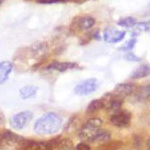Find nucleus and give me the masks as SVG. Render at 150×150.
<instances>
[{"instance_id": "nucleus-1", "label": "nucleus", "mask_w": 150, "mask_h": 150, "mask_svg": "<svg viewBox=\"0 0 150 150\" xmlns=\"http://www.w3.org/2000/svg\"><path fill=\"white\" fill-rule=\"evenodd\" d=\"M62 127V119L55 113H46L36 120L34 131L37 134H54Z\"/></svg>"}, {"instance_id": "nucleus-2", "label": "nucleus", "mask_w": 150, "mask_h": 150, "mask_svg": "<svg viewBox=\"0 0 150 150\" xmlns=\"http://www.w3.org/2000/svg\"><path fill=\"white\" fill-rule=\"evenodd\" d=\"M101 125H102V121L97 117L89 119L82 125L79 130L80 139L86 142H93L96 135L101 131Z\"/></svg>"}, {"instance_id": "nucleus-3", "label": "nucleus", "mask_w": 150, "mask_h": 150, "mask_svg": "<svg viewBox=\"0 0 150 150\" xmlns=\"http://www.w3.org/2000/svg\"><path fill=\"white\" fill-rule=\"evenodd\" d=\"M126 35V31L120 30V29L114 27V26H108L103 30L102 38L105 42L111 43V44H115V43H119L125 38Z\"/></svg>"}, {"instance_id": "nucleus-4", "label": "nucleus", "mask_w": 150, "mask_h": 150, "mask_svg": "<svg viewBox=\"0 0 150 150\" xmlns=\"http://www.w3.org/2000/svg\"><path fill=\"white\" fill-rule=\"evenodd\" d=\"M98 89V81L95 78H89L79 82L74 88V92L77 95L84 96L95 92Z\"/></svg>"}, {"instance_id": "nucleus-5", "label": "nucleus", "mask_w": 150, "mask_h": 150, "mask_svg": "<svg viewBox=\"0 0 150 150\" xmlns=\"http://www.w3.org/2000/svg\"><path fill=\"white\" fill-rule=\"evenodd\" d=\"M33 113L31 111H22V112H19L14 116H12L10 119V125L14 129L21 130L31 121Z\"/></svg>"}, {"instance_id": "nucleus-6", "label": "nucleus", "mask_w": 150, "mask_h": 150, "mask_svg": "<svg viewBox=\"0 0 150 150\" xmlns=\"http://www.w3.org/2000/svg\"><path fill=\"white\" fill-rule=\"evenodd\" d=\"M24 141V138L19 135L15 134V133L6 130L3 132L1 136V140H0V143H1L2 147L5 149H11L15 148L18 145H20Z\"/></svg>"}, {"instance_id": "nucleus-7", "label": "nucleus", "mask_w": 150, "mask_h": 150, "mask_svg": "<svg viewBox=\"0 0 150 150\" xmlns=\"http://www.w3.org/2000/svg\"><path fill=\"white\" fill-rule=\"evenodd\" d=\"M109 119L110 122L114 126L119 128H125L129 126L130 122H131V114L128 111H124L121 109L115 113H112Z\"/></svg>"}, {"instance_id": "nucleus-8", "label": "nucleus", "mask_w": 150, "mask_h": 150, "mask_svg": "<svg viewBox=\"0 0 150 150\" xmlns=\"http://www.w3.org/2000/svg\"><path fill=\"white\" fill-rule=\"evenodd\" d=\"M78 65L75 62H60V61H53L46 67L47 70L58 72H65L67 70H71L74 68H78Z\"/></svg>"}, {"instance_id": "nucleus-9", "label": "nucleus", "mask_w": 150, "mask_h": 150, "mask_svg": "<svg viewBox=\"0 0 150 150\" xmlns=\"http://www.w3.org/2000/svg\"><path fill=\"white\" fill-rule=\"evenodd\" d=\"M135 86L131 83H119L114 87V93L119 98H124L130 96L134 92Z\"/></svg>"}, {"instance_id": "nucleus-10", "label": "nucleus", "mask_w": 150, "mask_h": 150, "mask_svg": "<svg viewBox=\"0 0 150 150\" xmlns=\"http://www.w3.org/2000/svg\"><path fill=\"white\" fill-rule=\"evenodd\" d=\"M49 150H72V142L69 139H53L48 142Z\"/></svg>"}, {"instance_id": "nucleus-11", "label": "nucleus", "mask_w": 150, "mask_h": 150, "mask_svg": "<svg viewBox=\"0 0 150 150\" xmlns=\"http://www.w3.org/2000/svg\"><path fill=\"white\" fill-rule=\"evenodd\" d=\"M13 69V64L10 61L0 62V85L6 82Z\"/></svg>"}, {"instance_id": "nucleus-12", "label": "nucleus", "mask_w": 150, "mask_h": 150, "mask_svg": "<svg viewBox=\"0 0 150 150\" xmlns=\"http://www.w3.org/2000/svg\"><path fill=\"white\" fill-rule=\"evenodd\" d=\"M104 101V100H103ZM122 106V98H119L118 96L111 97L107 101H104V107L111 113H115L117 111L121 110Z\"/></svg>"}, {"instance_id": "nucleus-13", "label": "nucleus", "mask_w": 150, "mask_h": 150, "mask_svg": "<svg viewBox=\"0 0 150 150\" xmlns=\"http://www.w3.org/2000/svg\"><path fill=\"white\" fill-rule=\"evenodd\" d=\"M150 75V66L147 64H141L138 67H136L130 74V79H140L144 78Z\"/></svg>"}, {"instance_id": "nucleus-14", "label": "nucleus", "mask_w": 150, "mask_h": 150, "mask_svg": "<svg viewBox=\"0 0 150 150\" xmlns=\"http://www.w3.org/2000/svg\"><path fill=\"white\" fill-rule=\"evenodd\" d=\"M77 26L81 29V30H88V29L92 28L95 25V18H93L92 16L85 15L81 16L77 20Z\"/></svg>"}, {"instance_id": "nucleus-15", "label": "nucleus", "mask_w": 150, "mask_h": 150, "mask_svg": "<svg viewBox=\"0 0 150 150\" xmlns=\"http://www.w3.org/2000/svg\"><path fill=\"white\" fill-rule=\"evenodd\" d=\"M23 150H49V146L45 141H28Z\"/></svg>"}, {"instance_id": "nucleus-16", "label": "nucleus", "mask_w": 150, "mask_h": 150, "mask_svg": "<svg viewBox=\"0 0 150 150\" xmlns=\"http://www.w3.org/2000/svg\"><path fill=\"white\" fill-rule=\"evenodd\" d=\"M37 87L34 85H27L24 86L19 90V96L22 99H29L31 97H34L37 93Z\"/></svg>"}, {"instance_id": "nucleus-17", "label": "nucleus", "mask_w": 150, "mask_h": 150, "mask_svg": "<svg viewBox=\"0 0 150 150\" xmlns=\"http://www.w3.org/2000/svg\"><path fill=\"white\" fill-rule=\"evenodd\" d=\"M135 97L138 101H146L150 98V84L141 86L138 90L135 92Z\"/></svg>"}, {"instance_id": "nucleus-18", "label": "nucleus", "mask_w": 150, "mask_h": 150, "mask_svg": "<svg viewBox=\"0 0 150 150\" xmlns=\"http://www.w3.org/2000/svg\"><path fill=\"white\" fill-rule=\"evenodd\" d=\"M103 107H104L103 99H94V100H92L88 104L86 111L89 114H92V113H95L100 109H102Z\"/></svg>"}, {"instance_id": "nucleus-19", "label": "nucleus", "mask_w": 150, "mask_h": 150, "mask_svg": "<svg viewBox=\"0 0 150 150\" xmlns=\"http://www.w3.org/2000/svg\"><path fill=\"white\" fill-rule=\"evenodd\" d=\"M137 24V20L133 17H124L121 18L120 20L117 21V25L123 28H130V27H135V25Z\"/></svg>"}, {"instance_id": "nucleus-20", "label": "nucleus", "mask_w": 150, "mask_h": 150, "mask_svg": "<svg viewBox=\"0 0 150 150\" xmlns=\"http://www.w3.org/2000/svg\"><path fill=\"white\" fill-rule=\"evenodd\" d=\"M110 133L106 130H101L100 132L96 135V137L93 140V143L94 142H98V143H105V142L109 141L110 140Z\"/></svg>"}, {"instance_id": "nucleus-21", "label": "nucleus", "mask_w": 150, "mask_h": 150, "mask_svg": "<svg viewBox=\"0 0 150 150\" xmlns=\"http://www.w3.org/2000/svg\"><path fill=\"white\" fill-rule=\"evenodd\" d=\"M137 42V39L136 38H130L129 40H127L124 44L120 47V50H124V51H130L134 48L135 44Z\"/></svg>"}, {"instance_id": "nucleus-22", "label": "nucleus", "mask_w": 150, "mask_h": 150, "mask_svg": "<svg viewBox=\"0 0 150 150\" xmlns=\"http://www.w3.org/2000/svg\"><path fill=\"white\" fill-rule=\"evenodd\" d=\"M135 29L138 31H144V32L150 31V20L138 22L135 25Z\"/></svg>"}, {"instance_id": "nucleus-23", "label": "nucleus", "mask_w": 150, "mask_h": 150, "mask_svg": "<svg viewBox=\"0 0 150 150\" xmlns=\"http://www.w3.org/2000/svg\"><path fill=\"white\" fill-rule=\"evenodd\" d=\"M124 58L128 61H139L140 60V57L136 56L135 54H133V53H126V54L124 55Z\"/></svg>"}, {"instance_id": "nucleus-24", "label": "nucleus", "mask_w": 150, "mask_h": 150, "mask_svg": "<svg viewBox=\"0 0 150 150\" xmlns=\"http://www.w3.org/2000/svg\"><path fill=\"white\" fill-rule=\"evenodd\" d=\"M75 150H91V149L87 143H85V142H81V143H79L76 147H75Z\"/></svg>"}, {"instance_id": "nucleus-25", "label": "nucleus", "mask_w": 150, "mask_h": 150, "mask_svg": "<svg viewBox=\"0 0 150 150\" xmlns=\"http://www.w3.org/2000/svg\"><path fill=\"white\" fill-rule=\"evenodd\" d=\"M40 3H46V4H49V3H57V2H61V1H64V0H38Z\"/></svg>"}, {"instance_id": "nucleus-26", "label": "nucleus", "mask_w": 150, "mask_h": 150, "mask_svg": "<svg viewBox=\"0 0 150 150\" xmlns=\"http://www.w3.org/2000/svg\"><path fill=\"white\" fill-rule=\"evenodd\" d=\"M146 147H147V150H150V136L146 140Z\"/></svg>"}, {"instance_id": "nucleus-27", "label": "nucleus", "mask_w": 150, "mask_h": 150, "mask_svg": "<svg viewBox=\"0 0 150 150\" xmlns=\"http://www.w3.org/2000/svg\"><path fill=\"white\" fill-rule=\"evenodd\" d=\"M146 15H150V4L147 7V10H146Z\"/></svg>"}, {"instance_id": "nucleus-28", "label": "nucleus", "mask_w": 150, "mask_h": 150, "mask_svg": "<svg viewBox=\"0 0 150 150\" xmlns=\"http://www.w3.org/2000/svg\"><path fill=\"white\" fill-rule=\"evenodd\" d=\"M3 2V0H0V5H1V3Z\"/></svg>"}]
</instances>
